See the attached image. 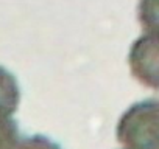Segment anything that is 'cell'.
Wrapping results in <instances>:
<instances>
[{"label": "cell", "mask_w": 159, "mask_h": 149, "mask_svg": "<svg viewBox=\"0 0 159 149\" xmlns=\"http://www.w3.org/2000/svg\"><path fill=\"white\" fill-rule=\"evenodd\" d=\"M13 149H61V147L44 135H33L24 138L19 137Z\"/></svg>", "instance_id": "obj_5"}, {"label": "cell", "mask_w": 159, "mask_h": 149, "mask_svg": "<svg viewBox=\"0 0 159 149\" xmlns=\"http://www.w3.org/2000/svg\"><path fill=\"white\" fill-rule=\"evenodd\" d=\"M20 90L14 74L0 67V121L13 118L19 107Z\"/></svg>", "instance_id": "obj_3"}, {"label": "cell", "mask_w": 159, "mask_h": 149, "mask_svg": "<svg viewBox=\"0 0 159 149\" xmlns=\"http://www.w3.org/2000/svg\"><path fill=\"white\" fill-rule=\"evenodd\" d=\"M117 141L128 149H159V101L131 106L119 120Z\"/></svg>", "instance_id": "obj_1"}, {"label": "cell", "mask_w": 159, "mask_h": 149, "mask_svg": "<svg viewBox=\"0 0 159 149\" xmlns=\"http://www.w3.org/2000/svg\"><path fill=\"white\" fill-rule=\"evenodd\" d=\"M137 19L145 34L159 36V0H139Z\"/></svg>", "instance_id": "obj_4"}, {"label": "cell", "mask_w": 159, "mask_h": 149, "mask_svg": "<svg viewBox=\"0 0 159 149\" xmlns=\"http://www.w3.org/2000/svg\"><path fill=\"white\" fill-rule=\"evenodd\" d=\"M128 62L133 76L142 86L159 90V36H140L131 45Z\"/></svg>", "instance_id": "obj_2"}]
</instances>
